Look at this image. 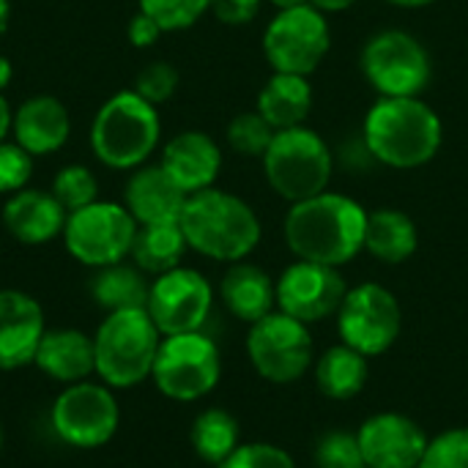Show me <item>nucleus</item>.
Returning a JSON list of instances; mask_svg holds the SVG:
<instances>
[{
	"instance_id": "f257e3e1",
	"label": "nucleus",
	"mask_w": 468,
	"mask_h": 468,
	"mask_svg": "<svg viewBox=\"0 0 468 468\" xmlns=\"http://www.w3.org/2000/svg\"><path fill=\"white\" fill-rule=\"evenodd\" d=\"M367 211L340 192H321L291 203L285 214V241L299 261L340 269L365 250Z\"/></svg>"
},
{
	"instance_id": "f03ea898",
	"label": "nucleus",
	"mask_w": 468,
	"mask_h": 468,
	"mask_svg": "<svg viewBox=\"0 0 468 468\" xmlns=\"http://www.w3.org/2000/svg\"><path fill=\"white\" fill-rule=\"evenodd\" d=\"M367 151L398 170L428 165L441 148V118L420 96H381L365 118Z\"/></svg>"
},
{
	"instance_id": "7ed1b4c3",
	"label": "nucleus",
	"mask_w": 468,
	"mask_h": 468,
	"mask_svg": "<svg viewBox=\"0 0 468 468\" xmlns=\"http://www.w3.org/2000/svg\"><path fill=\"white\" fill-rule=\"evenodd\" d=\"M178 225L195 252L222 263L244 261L261 241L255 211L241 197L214 186L189 195Z\"/></svg>"
},
{
	"instance_id": "20e7f679",
	"label": "nucleus",
	"mask_w": 468,
	"mask_h": 468,
	"mask_svg": "<svg viewBox=\"0 0 468 468\" xmlns=\"http://www.w3.org/2000/svg\"><path fill=\"white\" fill-rule=\"evenodd\" d=\"M162 121L151 101L134 90L110 96L90 126V145L101 165L112 170L140 167L159 145Z\"/></svg>"
},
{
	"instance_id": "39448f33",
	"label": "nucleus",
	"mask_w": 468,
	"mask_h": 468,
	"mask_svg": "<svg viewBox=\"0 0 468 468\" xmlns=\"http://www.w3.org/2000/svg\"><path fill=\"white\" fill-rule=\"evenodd\" d=\"M159 346L162 332L156 329L148 310L107 313L93 335L96 376L112 389L137 387L154 373Z\"/></svg>"
},
{
	"instance_id": "423d86ee",
	"label": "nucleus",
	"mask_w": 468,
	"mask_h": 468,
	"mask_svg": "<svg viewBox=\"0 0 468 468\" xmlns=\"http://www.w3.org/2000/svg\"><path fill=\"white\" fill-rule=\"evenodd\" d=\"M261 159L269 186L288 203H302L326 192L335 167L329 145L307 126L274 132L271 145Z\"/></svg>"
},
{
	"instance_id": "0eeeda50",
	"label": "nucleus",
	"mask_w": 468,
	"mask_h": 468,
	"mask_svg": "<svg viewBox=\"0 0 468 468\" xmlns=\"http://www.w3.org/2000/svg\"><path fill=\"white\" fill-rule=\"evenodd\" d=\"M219 376L222 359L211 337H206L203 332L162 337L151 378L165 398L181 403L200 400L214 392Z\"/></svg>"
},
{
	"instance_id": "6e6552de",
	"label": "nucleus",
	"mask_w": 468,
	"mask_h": 468,
	"mask_svg": "<svg viewBox=\"0 0 468 468\" xmlns=\"http://www.w3.org/2000/svg\"><path fill=\"white\" fill-rule=\"evenodd\" d=\"M137 228L140 225L126 206L96 200L66 217L63 241L74 261L90 269H104L129 258Z\"/></svg>"
},
{
	"instance_id": "1a4fd4ad",
	"label": "nucleus",
	"mask_w": 468,
	"mask_h": 468,
	"mask_svg": "<svg viewBox=\"0 0 468 468\" xmlns=\"http://www.w3.org/2000/svg\"><path fill=\"white\" fill-rule=\"evenodd\" d=\"M52 431L60 441L80 447V450H96L107 444L121 422L118 400L112 395V387L93 384V381H77L69 384L52 403L49 411Z\"/></svg>"
},
{
	"instance_id": "9d476101",
	"label": "nucleus",
	"mask_w": 468,
	"mask_h": 468,
	"mask_svg": "<svg viewBox=\"0 0 468 468\" xmlns=\"http://www.w3.org/2000/svg\"><path fill=\"white\" fill-rule=\"evenodd\" d=\"M329 44V22L315 5L280 11L263 33V55L271 69L282 74H313L326 58Z\"/></svg>"
},
{
	"instance_id": "9b49d317",
	"label": "nucleus",
	"mask_w": 468,
	"mask_h": 468,
	"mask_svg": "<svg viewBox=\"0 0 468 468\" xmlns=\"http://www.w3.org/2000/svg\"><path fill=\"white\" fill-rule=\"evenodd\" d=\"M247 354L252 367L266 381L293 384L313 365V337L307 324L285 313H269L266 318L250 324Z\"/></svg>"
},
{
	"instance_id": "f8f14e48",
	"label": "nucleus",
	"mask_w": 468,
	"mask_h": 468,
	"mask_svg": "<svg viewBox=\"0 0 468 468\" xmlns=\"http://www.w3.org/2000/svg\"><path fill=\"white\" fill-rule=\"evenodd\" d=\"M337 329L346 346L365 356L387 354L403 329V313L392 291L378 282L356 285L337 310Z\"/></svg>"
},
{
	"instance_id": "ddd939ff",
	"label": "nucleus",
	"mask_w": 468,
	"mask_h": 468,
	"mask_svg": "<svg viewBox=\"0 0 468 468\" xmlns=\"http://www.w3.org/2000/svg\"><path fill=\"white\" fill-rule=\"evenodd\" d=\"M362 71L381 96H420L431 80V55L411 33L381 30L362 49Z\"/></svg>"
},
{
	"instance_id": "4468645a",
	"label": "nucleus",
	"mask_w": 468,
	"mask_h": 468,
	"mask_svg": "<svg viewBox=\"0 0 468 468\" xmlns=\"http://www.w3.org/2000/svg\"><path fill=\"white\" fill-rule=\"evenodd\" d=\"M214 304V291L208 280L195 269H173L151 282L148 315L154 318L162 337L200 332L208 321Z\"/></svg>"
},
{
	"instance_id": "2eb2a0df",
	"label": "nucleus",
	"mask_w": 468,
	"mask_h": 468,
	"mask_svg": "<svg viewBox=\"0 0 468 468\" xmlns=\"http://www.w3.org/2000/svg\"><path fill=\"white\" fill-rule=\"evenodd\" d=\"M348 288L346 280L335 266L296 261L282 271L277 280V304L280 313L302 321V324H318L335 315L346 299Z\"/></svg>"
},
{
	"instance_id": "dca6fc26",
	"label": "nucleus",
	"mask_w": 468,
	"mask_h": 468,
	"mask_svg": "<svg viewBox=\"0 0 468 468\" xmlns=\"http://www.w3.org/2000/svg\"><path fill=\"white\" fill-rule=\"evenodd\" d=\"M356 436L367 468H417L428 450L422 428L395 411L370 417Z\"/></svg>"
},
{
	"instance_id": "f3484780",
	"label": "nucleus",
	"mask_w": 468,
	"mask_h": 468,
	"mask_svg": "<svg viewBox=\"0 0 468 468\" xmlns=\"http://www.w3.org/2000/svg\"><path fill=\"white\" fill-rule=\"evenodd\" d=\"M44 332V310L33 296L0 291V373L33 365Z\"/></svg>"
},
{
	"instance_id": "a211bd4d",
	"label": "nucleus",
	"mask_w": 468,
	"mask_h": 468,
	"mask_svg": "<svg viewBox=\"0 0 468 468\" xmlns=\"http://www.w3.org/2000/svg\"><path fill=\"white\" fill-rule=\"evenodd\" d=\"M123 200L137 225H176L181 222L189 195L162 170V165H151L134 170Z\"/></svg>"
},
{
	"instance_id": "6ab92c4d",
	"label": "nucleus",
	"mask_w": 468,
	"mask_h": 468,
	"mask_svg": "<svg viewBox=\"0 0 468 468\" xmlns=\"http://www.w3.org/2000/svg\"><path fill=\"white\" fill-rule=\"evenodd\" d=\"M159 165L186 195H195L217 181L222 167V154L219 145L206 132L189 129L176 134L165 145Z\"/></svg>"
},
{
	"instance_id": "aec40b11",
	"label": "nucleus",
	"mask_w": 468,
	"mask_h": 468,
	"mask_svg": "<svg viewBox=\"0 0 468 468\" xmlns=\"http://www.w3.org/2000/svg\"><path fill=\"white\" fill-rule=\"evenodd\" d=\"M66 217L69 214L55 200V195L41 189H19L3 206L5 230L27 247L58 239L66 228Z\"/></svg>"
},
{
	"instance_id": "412c9836",
	"label": "nucleus",
	"mask_w": 468,
	"mask_h": 468,
	"mask_svg": "<svg viewBox=\"0 0 468 468\" xmlns=\"http://www.w3.org/2000/svg\"><path fill=\"white\" fill-rule=\"evenodd\" d=\"M11 132L30 156H49L66 145L71 121L63 101L55 96H33L14 112Z\"/></svg>"
},
{
	"instance_id": "4be33fe9",
	"label": "nucleus",
	"mask_w": 468,
	"mask_h": 468,
	"mask_svg": "<svg viewBox=\"0 0 468 468\" xmlns=\"http://www.w3.org/2000/svg\"><path fill=\"white\" fill-rule=\"evenodd\" d=\"M33 365L60 384L88 381V376L96 373L93 337L80 329H47L36 348Z\"/></svg>"
},
{
	"instance_id": "5701e85b",
	"label": "nucleus",
	"mask_w": 468,
	"mask_h": 468,
	"mask_svg": "<svg viewBox=\"0 0 468 468\" xmlns=\"http://www.w3.org/2000/svg\"><path fill=\"white\" fill-rule=\"evenodd\" d=\"M219 296L225 302V307L244 324H255L261 318H266L269 313H274L277 304V282H271V277L255 266V263H233L219 285Z\"/></svg>"
},
{
	"instance_id": "b1692460",
	"label": "nucleus",
	"mask_w": 468,
	"mask_h": 468,
	"mask_svg": "<svg viewBox=\"0 0 468 468\" xmlns=\"http://www.w3.org/2000/svg\"><path fill=\"white\" fill-rule=\"evenodd\" d=\"M313 110V88L307 77L274 71L258 93V112L271 123L274 132L304 126Z\"/></svg>"
},
{
	"instance_id": "393cba45",
	"label": "nucleus",
	"mask_w": 468,
	"mask_h": 468,
	"mask_svg": "<svg viewBox=\"0 0 468 468\" xmlns=\"http://www.w3.org/2000/svg\"><path fill=\"white\" fill-rule=\"evenodd\" d=\"M420 236L409 214L395 208H381L367 214L365 250L384 263H403L417 252Z\"/></svg>"
},
{
	"instance_id": "a878e982",
	"label": "nucleus",
	"mask_w": 468,
	"mask_h": 468,
	"mask_svg": "<svg viewBox=\"0 0 468 468\" xmlns=\"http://www.w3.org/2000/svg\"><path fill=\"white\" fill-rule=\"evenodd\" d=\"M148 293H151V285L145 280V271H140L137 266H126L123 261L96 269L90 280V296L107 313L145 310Z\"/></svg>"
},
{
	"instance_id": "bb28decb",
	"label": "nucleus",
	"mask_w": 468,
	"mask_h": 468,
	"mask_svg": "<svg viewBox=\"0 0 468 468\" xmlns=\"http://www.w3.org/2000/svg\"><path fill=\"white\" fill-rule=\"evenodd\" d=\"M367 356L351 346H335L315 362V384L332 400H351L367 384Z\"/></svg>"
},
{
	"instance_id": "cd10ccee",
	"label": "nucleus",
	"mask_w": 468,
	"mask_h": 468,
	"mask_svg": "<svg viewBox=\"0 0 468 468\" xmlns=\"http://www.w3.org/2000/svg\"><path fill=\"white\" fill-rule=\"evenodd\" d=\"M186 247L189 244L178 222L176 225H140L129 255L140 271L159 277L181 266Z\"/></svg>"
},
{
	"instance_id": "c85d7f7f",
	"label": "nucleus",
	"mask_w": 468,
	"mask_h": 468,
	"mask_svg": "<svg viewBox=\"0 0 468 468\" xmlns=\"http://www.w3.org/2000/svg\"><path fill=\"white\" fill-rule=\"evenodd\" d=\"M239 422L225 409H206L192 422V450L200 461L222 466L239 450Z\"/></svg>"
},
{
	"instance_id": "c756f323",
	"label": "nucleus",
	"mask_w": 468,
	"mask_h": 468,
	"mask_svg": "<svg viewBox=\"0 0 468 468\" xmlns=\"http://www.w3.org/2000/svg\"><path fill=\"white\" fill-rule=\"evenodd\" d=\"M49 192L66 208V214H71V211H80V208H85V206L99 200V181H96V176L88 167L69 165V167L58 170Z\"/></svg>"
},
{
	"instance_id": "7c9ffc66",
	"label": "nucleus",
	"mask_w": 468,
	"mask_h": 468,
	"mask_svg": "<svg viewBox=\"0 0 468 468\" xmlns=\"http://www.w3.org/2000/svg\"><path fill=\"white\" fill-rule=\"evenodd\" d=\"M274 129L271 123L255 110V112H239L228 123V143L241 156H263L271 145Z\"/></svg>"
},
{
	"instance_id": "2f4dec72",
	"label": "nucleus",
	"mask_w": 468,
	"mask_h": 468,
	"mask_svg": "<svg viewBox=\"0 0 468 468\" xmlns=\"http://www.w3.org/2000/svg\"><path fill=\"white\" fill-rule=\"evenodd\" d=\"M315 466L318 468H367L359 436L348 431H329L315 444Z\"/></svg>"
},
{
	"instance_id": "473e14b6",
	"label": "nucleus",
	"mask_w": 468,
	"mask_h": 468,
	"mask_svg": "<svg viewBox=\"0 0 468 468\" xmlns=\"http://www.w3.org/2000/svg\"><path fill=\"white\" fill-rule=\"evenodd\" d=\"M140 11L170 33L192 27L208 11V0H140Z\"/></svg>"
},
{
	"instance_id": "72a5a7b5",
	"label": "nucleus",
	"mask_w": 468,
	"mask_h": 468,
	"mask_svg": "<svg viewBox=\"0 0 468 468\" xmlns=\"http://www.w3.org/2000/svg\"><path fill=\"white\" fill-rule=\"evenodd\" d=\"M417 468H468V428H452L428 441Z\"/></svg>"
},
{
	"instance_id": "f704fd0d",
	"label": "nucleus",
	"mask_w": 468,
	"mask_h": 468,
	"mask_svg": "<svg viewBox=\"0 0 468 468\" xmlns=\"http://www.w3.org/2000/svg\"><path fill=\"white\" fill-rule=\"evenodd\" d=\"M178 88V71L176 66H170L167 60H154L148 63L137 80H134V93H140L145 101H151L154 107L167 101Z\"/></svg>"
},
{
	"instance_id": "c9c22d12",
	"label": "nucleus",
	"mask_w": 468,
	"mask_h": 468,
	"mask_svg": "<svg viewBox=\"0 0 468 468\" xmlns=\"http://www.w3.org/2000/svg\"><path fill=\"white\" fill-rule=\"evenodd\" d=\"M33 176V156L19 143H0V192L14 195L27 186Z\"/></svg>"
},
{
	"instance_id": "e433bc0d",
	"label": "nucleus",
	"mask_w": 468,
	"mask_h": 468,
	"mask_svg": "<svg viewBox=\"0 0 468 468\" xmlns=\"http://www.w3.org/2000/svg\"><path fill=\"white\" fill-rule=\"evenodd\" d=\"M217 468H296L293 458L274 444H239V450Z\"/></svg>"
},
{
	"instance_id": "4c0bfd02",
	"label": "nucleus",
	"mask_w": 468,
	"mask_h": 468,
	"mask_svg": "<svg viewBox=\"0 0 468 468\" xmlns=\"http://www.w3.org/2000/svg\"><path fill=\"white\" fill-rule=\"evenodd\" d=\"M261 0H208V11L225 25H247L255 19Z\"/></svg>"
},
{
	"instance_id": "58836bf2",
	"label": "nucleus",
	"mask_w": 468,
	"mask_h": 468,
	"mask_svg": "<svg viewBox=\"0 0 468 468\" xmlns=\"http://www.w3.org/2000/svg\"><path fill=\"white\" fill-rule=\"evenodd\" d=\"M165 30L148 16V14H143V11H137L134 16H132V22H129V41L134 44V47H151L159 36H162Z\"/></svg>"
},
{
	"instance_id": "ea45409f",
	"label": "nucleus",
	"mask_w": 468,
	"mask_h": 468,
	"mask_svg": "<svg viewBox=\"0 0 468 468\" xmlns=\"http://www.w3.org/2000/svg\"><path fill=\"white\" fill-rule=\"evenodd\" d=\"M11 126H14V112H11L8 101L3 99V93H0V143H5V134L11 132Z\"/></svg>"
},
{
	"instance_id": "a19ab883",
	"label": "nucleus",
	"mask_w": 468,
	"mask_h": 468,
	"mask_svg": "<svg viewBox=\"0 0 468 468\" xmlns=\"http://www.w3.org/2000/svg\"><path fill=\"white\" fill-rule=\"evenodd\" d=\"M354 3L356 0H310V5H315L318 11H346Z\"/></svg>"
},
{
	"instance_id": "79ce46f5",
	"label": "nucleus",
	"mask_w": 468,
	"mask_h": 468,
	"mask_svg": "<svg viewBox=\"0 0 468 468\" xmlns=\"http://www.w3.org/2000/svg\"><path fill=\"white\" fill-rule=\"evenodd\" d=\"M11 77H14V69H11L8 58H3V55H0V93H3V88H8Z\"/></svg>"
},
{
	"instance_id": "37998d69",
	"label": "nucleus",
	"mask_w": 468,
	"mask_h": 468,
	"mask_svg": "<svg viewBox=\"0 0 468 468\" xmlns=\"http://www.w3.org/2000/svg\"><path fill=\"white\" fill-rule=\"evenodd\" d=\"M8 19H11V3L8 0H0V36L8 27Z\"/></svg>"
},
{
	"instance_id": "c03bdc74",
	"label": "nucleus",
	"mask_w": 468,
	"mask_h": 468,
	"mask_svg": "<svg viewBox=\"0 0 468 468\" xmlns=\"http://www.w3.org/2000/svg\"><path fill=\"white\" fill-rule=\"evenodd\" d=\"M387 3L398 8H422V5H431L433 0H387Z\"/></svg>"
},
{
	"instance_id": "a18cd8bd",
	"label": "nucleus",
	"mask_w": 468,
	"mask_h": 468,
	"mask_svg": "<svg viewBox=\"0 0 468 468\" xmlns=\"http://www.w3.org/2000/svg\"><path fill=\"white\" fill-rule=\"evenodd\" d=\"M280 11H288V8H299V5H310V0H271Z\"/></svg>"
},
{
	"instance_id": "49530a36",
	"label": "nucleus",
	"mask_w": 468,
	"mask_h": 468,
	"mask_svg": "<svg viewBox=\"0 0 468 468\" xmlns=\"http://www.w3.org/2000/svg\"><path fill=\"white\" fill-rule=\"evenodd\" d=\"M0 447H3V431H0Z\"/></svg>"
}]
</instances>
